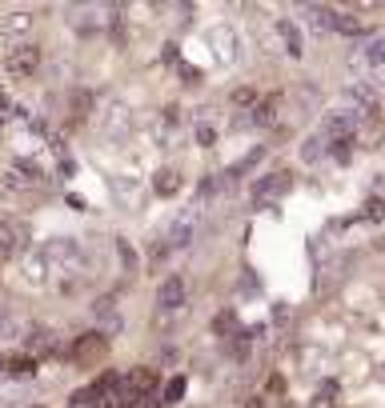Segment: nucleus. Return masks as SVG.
Wrapping results in <instances>:
<instances>
[{
  "mask_svg": "<svg viewBox=\"0 0 385 408\" xmlns=\"http://www.w3.org/2000/svg\"><path fill=\"white\" fill-rule=\"evenodd\" d=\"M20 28H28V17H24V12H17V17L4 20V33H20Z\"/></svg>",
  "mask_w": 385,
  "mask_h": 408,
  "instance_id": "nucleus-22",
  "label": "nucleus"
},
{
  "mask_svg": "<svg viewBox=\"0 0 385 408\" xmlns=\"http://www.w3.org/2000/svg\"><path fill=\"white\" fill-rule=\"evenodd\" d=\"M361 212H366L369 221H382V216H385V204L373 196V201H366V208H361Z\"/></svg>",
  "mask_w": 385,
  "mask_h": 408,
  "instance_id": "nucleus-20",
  "label": "nucleus"
},
{
  "mask_svg": "<svg viewBox=\"0 0 385 408\" xmlns=\"http://www.w3.org/2000/svg\"><path fill=\"white\" fill-rule=\"evenodd\" d=\"M233 104H237V109H257V89H253V84L233 89Z\"/></svg>",
  "mask_w": 385,
  "mask_h": 408,
  "instance_id": "nucleus-16",
  "label": "nucleus"
},
{
  "mask_svg": "<svg viewBox=\"0 0 385 408\" xmlns=\"http://www.w3.org/2000/svg\"><path fill=\"white\" fill-rule=\"evenodd\" d=\"M156 304L169 313V308H181L185 304V280L181 277H169L165 284H161V293H156Z\"/></svg>",
  "mask_w": 385,
  "mask_h": 408,
  "instance_id": "nucleus-6",
  "label": "nucleus"
},
{
  "mask_svg": "<svg viewBox=\"0 0 385 408\" xmlns=\"http://www.w3.org/2000/svg\"><path fill=\"white\" fill-rule=\"evenodd\" d=\"M28 241H33V228H28V221H17V216L0 221V257H4V260L20 257V252L28 248Z\"/></svg>",
  "mask_w": 385,
  "mask_h": 408,
  "instance_id": "nucleus-2",
  "label": "nucleus"
},
{
  "mask_svg": "<svg viewBox=\"0 0 385 408\" xmlns=\"http://www.w3.org/2000/svg\"><path fill=\"white\" fill-rule=\"evenodd\" d=\"M153 389H156V372L153 369H133V372H125V376H120V392H116V400L129 408V405H136V400H145Z\"/></svg>",
  "mask_w": 385,
  "mask_h": 408,
  "instance_id": "nucleus-1",
  "label": "nucleus"
},
{
  "mask_svg": "<svg viewBox=\"0 0 385 408\" xmlns=\"http://www.w3.org/2000/svg\"><path fill=\"white\" fill-rule=\"evenodd\" d=\"M213 333L225 336V340H233V336L241 333V320H237V313H217V316H213Z\"/></svg>",
  "mask_w": 385,
  "mask_h": 408,
  "instance_id": "nucleus-10",
  "label": "nucleus"
},
{
  "mask_svg": "<svg viewBox=\"0 0 385 408\" xmlns=\"http://www.w3.org/2000/svg\"><path fill=\"white\" fill-rule=\"evenodd\" d=\"M4 372H12V376H33V372H37V360H33V356H4Z\"/></svg>",
  "mask_w": 385,
  "mask_h": 408,
  "instance_id": "nucleus-14",
  "label": "nucleus"
},
{
  "mask_svg": "<svg viewBox=\"0 0 385 408\" xmlns=\"http://www.w3.org/2000/svg\"><path fill=\"white\" fill-rule=\"evenodd\" d=\"M40 64V48L37 44H20V48H12L8 53V60H4V68H8V76H33Z\"/></svg>",
  "mask_w": 385,
  "mask_h": 408,
  "instance_id": "nucleus-5",
  "label": "nucleus"
},
{
  "mask_svg": "<svg viewBox=\"0 0 385 408\" xmlns=\"http://www.w3.org/2000/svg\"><path fill=\"white\" fill-rule=\"evenodd\" d=\"M301 12H305V20H313L317 28H329V24H333V8H325V4H305Z\"/></svg>",
  "mask_w": 385,
  "mask_h": 408,
  "instance_id": "nucleus-15",
  "label": "nucleus"
},
{
  "mask_svg": "<svg viewBox=\"0 0 385 408\" xmlns=\"http://www.w3.org/2000/svg\"><path fill=\"white\" fill-rule=\"evenodd\" d=\"M289 188H293V172L277 168V172L261 176V180L253 185V201H257V204H269V201H277V196H285Z\"/></svg>",
  "mask_w": 385,
  "mask_h": 408,
  "instance_id": "nucleus-4",
  "label": "nucleus"
},
{
  "mask_svg": "<svg viewBox=\"0 0 385 408\" xmlns=\"http://www.w3.org/2000/svg\"><path fill=\"white\" fill-rule=\"evenodd\" d=\"M0 109H4V93H0Z\"/></svg>",
  "mask_w": 385,
  "mask_h": 408,
  "instance_id": "nucleus-23",
  "label": "nucleus"
},
{
  "mask_svg": "<svg viewBox=\"0 0 385 408\" xmlns=\"http://www.w3.org/2000/svg\"><path fill=\"white\" fill-rule=\"evenodd\" d=\"M277 33H281V40H285L289 56H301V33H297L293 20H277Z\"/></svg>",
  "mask_w": 385,
  "mask_h": 408,
  "instance_id": "nucleus-12",
  "label": "nucleus"
},
{
  "mask_svg": "<svg viewBox=\"0 0 385 408\" xmlns=\"http://www.w3.org/2000/svg\"><path fill=\"white\" fill-rule=\"evenodd\" d=\"M177 188H181V172H173V168H161V172L153 176L156 196H177Z\"/></svg>",
  "mask_w": 385,
  "mask_h": 408,
  "instance_id": "nucleus-9",
  "label": "nucleus"
},
{
  "mask_svg": "<svg viewBox=\"0 0 385 408\" xmlns=\"http://www.w3.org/2000/svg\"><path fill=\"white\" fill-rule=\"evenodd\" d=\"M189 237H192V224L189 221L169 228V244H173V248H185V244H189Z\"/></svg>",
  "mask_w": 385,
  "mask_h": 408,
  "instance_id": "nucleus-18",
  "label": "nucleus"
},
{
  "mask_svg": "<svg viewBox=\"0 0 385 408\" xmlns=\"http://www.w3.org/2000/svg\"><path fill=\"white\" fill-rule=\"evenodd\" d=\"M109 356V340L105 333H84L73 340V360H77L80 369H89V364H100Z\"/></svg>",
  "mask_w": 385,
  "mask_h": 408,
  "instance_id": "nucleus-3",
  "label": "nucleus"
},
{
  "mask_svg": "<svg viewBox=\"0 0 385 408\" xmlns=\"http://www.w3.org/2000/svg\"><path fill=\"white\" fill-rule=\"evenodd\" d=\"M69 408H109V405H105V396L96 392V384H89V389L73 392V400H69Z\"/></svg>",
  "mask_w": 385,
  "mask_h": 408,
  "instance_id": "nucleus-11",
  "label": "nucleus"
},
{
  "mask_svg": "<svg viewBox=\"0 0 385 408\" xmlns=\"http://www.w3.org/2000/svg\"><path fill=\"white\" fill-rule=\"evenodd\" d=\"M329 28H337V33H346V37H369V24L361 17H349V12H337L333 8V24Z\"/></svg>",
  "mask_w": 385,
  "mask_h": 408,
  "instance_id": "nucleus-7",
  "label": "nucleus"
},
{
  "mask_svg": "<svg viewBox=\"0 0 385 408\" xmlns=\"http://www.w3.org/2000/svg\"><path fill=\"white\" fill-rule=\"evenodd\" d=\"M366 64H369V73H377V76H385V37H373L366 44Z\"/></svg>",
  "mask_w": 385,
  "mask_h": 408,
  "instance_id": "nucleus-8",
  "label": "nucleus"
},
{
  "mask_svg": "<svg viewBox=\"0 0 385 408\" xmlns=\"http://www.w3.org/2000/svg\"><path fill=\"white\" fill-rule=\"evenodd\" d=\"M28 353H33V360H37V356H53V353H57V340H53V333H33V340H28Z\"/></svg>",
  "mask_w": 385,
  "mask_h": 408,
  "instance_id": "nucleus-13",
  "label": "nucleus"
},
{
  "mask_svg": "<svg viewBox=\"0 0 385 408\" xmlns=\"http://www.w3.org/2000/svg\"><path fill=\"white\" fill-rule=\"evenodd\" d=\"M329 152H333V160L349 165V156H353V145H349V140H333V145H329Z\"/></svg>",
  "mask_w": 385,
  "mask_h": 408,
  "instance_id": "nucleus-19",
  "label": "nucleus"
},
{
  "mask_svg": "<svg viewBox=\"0 0 385 408\" xmlns=\"http://www.w3.org/2000/svg\"><path fill=\"white\" fill-rule=\"evenodd\" d=\"M273 116H277V96H273V100H261V104L253 109V124H273Z\"/></svg>",
  "mask_w": 385,
  "mask_h": 408,
  "instance_id": "nucleus-17",
  "label": "nucleus"
},
{
  "mask_svg": "<svg viewBox=\"0 0 385 408\" xmlns=\"http://www.w3.org/2000/svg\"><path fill=\"white\" fill-rule=\"evenodd\" d=\"M165 396H169V400H181V396H185V376H173L169 389H165Z\"/></svg>",
  "mask_w": 385,
  "mask_h": 408,
  "instance_id": "nucleus-21",
  "label": "nucleus"
}]
</instances>
